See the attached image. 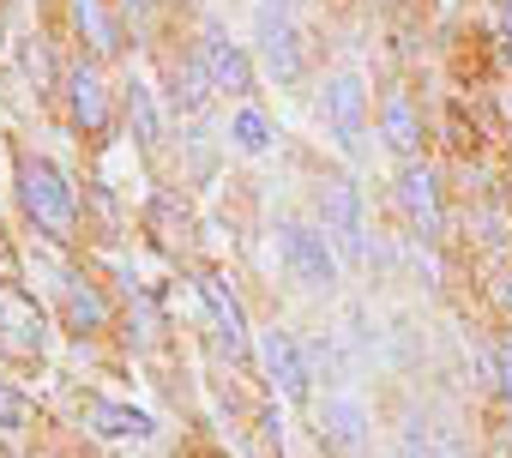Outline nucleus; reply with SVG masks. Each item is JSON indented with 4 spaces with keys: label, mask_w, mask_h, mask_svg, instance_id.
<instances>
[{
    "label": "nucleus",
    "mask_w": 512,
    "mask_h": 458,
    "mask_svg": "<svg viewBox=\"0 0 512 458\" xmlns=\"http://www.w3.org/2000/svg\"><path fill=\"white\" fill-rule=\"evenodd\" d=\"M19 205H25V217L43 229L49 242H73L79 199H73V181L49 157H19Z\"/></svg>",
    "instance_id": "nucleus-1"
},
{
    "label": "nucleus",
    "mask_w": 512,
    "mask_h": 458,
    "mask_svg": "<svg viewBox=\"0 0 512 458\" xmlns=\"http://www.w3.org/2000/svg\"><path fill=\"white\" fill-rule=\"evenodd\" d=\"M49 350V320L37 308V296L13 278H0V356L7 362H43Z\"/></svg>",
    "instance_id": "nucleus-2"
},
{
    "label": "nucleus",
    "mask_w": 512,
    "mask_h": 458,
    "mask_svg": "<svg viewBox=\"0 0 512 458\" xmlns=\"http://www.w3.org/2000/svg\"><path fill=\"white\" fill-rule=\"evenodd\" d=\"M278 254H284L290 278L308 290H326L338 278V254L326 242V229H314V223H278Z\"/></svg>",
    "instance_id": "nucleus-3"
},
{
    "label": "nucleus",
    "mask_w": 512,
    "mask_h": 458,
    "mask_svg": "<svg viewBox=\"0 0 512 458\" xmlns=\"http://www.w3.org/2000/svg\"><path fill=\"white\" fill-rule=\"evenodd\" d=\"M193 61L205 67L211 91H229V97H253V61H247V49H241V43H229L217 25H205V37H199V55H193Z\"/></svg>",
    "instance_id": "nucleus-4"
},
{
    "label": "nucleus",
    "mask_w": 512,
    "mask_h": 458,
    "mask_svg": "<svg viewBox=\"0 0 512 458\" xmlns=\"http://www.w3.org/2000/svg\"><path fill=\"white\" fill-rule=\"evenodd\" d=\"M320 109H326L332 139H338L344 151H362V127H368V91H362V79H356V73H338V79L326 85Z\"/></svg>",
    "instance_id": "nucleus-5"
},
{
    "label": "nucleus",
    "mask_w": 512,
    "mask_h": 458,
    "mask_svg": "<svg viewBox=\"0 0 512 458\" xmlns=\"http://www.w3.org/2000/svg\"><path fill=\"white\" fill-rule=\"evenodd\" d=\"M253 37H260V55H266V67H272L284 85H296V79H302V37H296L290 13L260 7V19H253Z\"/></svg>",
    "instance_id": "nucleus-6"
},
{
    "label": "nucleus",
    "mask_w": 512,
    "mask_h": 458,
    "mask_svg": "<svg viewBox=\"0 0 512 458\" xmlns=\"http://www.w3.org/2000/svg\"><path fill=\"white\" fill-rule=\"evenodd\" d=\"M320 217H326V242H338L350 260H362V193L350 181H326Z\"/></svg>",
    "instance_id": "nucleus-7"
},
{
    "label": "nucleus",
    "mask_w": 512,
    "mask_h": 458,
    "mask_svg": "<svg viewBox=\"0 0 512 458\" xmlns=\"http://www.w3.org/2000/svg\"><path fill=\"white\" fill-rule=\"evenodd\" d=\"M398 205H404V217L422 229V236H440V187H434L428 163H404L398 169Z\"/></svg>",
    "instance_id": "nucleus-8"
},
{
    "label": "nucleus",
    "mask_w": 512,
    "mask_h": 458,
    "mask_svg": "<svg viewBox=\"0 0 512 458\" xmlns=\"http://www.w3.org/2000/svg\"><path fill=\"white\" fill-rule=\"evenodd\" d=\"M260 356H266L272 386H278L290 404H302V398H308V362H302L296 338H290V332H266V338H260Z\"/></svg>",
    "instance_id": "nucleus-9"
},
{
    "label": "nucleus",
    "mask_w": 512,
    "mask_h": 458,
    "mask_svg": "<svg viewBox=\"0 0 512 458\" xmlns=\"http://www.w3.org/2000/svg\"><path fill=\"white\" fill-rule=\"evenodd\" d=\"M67 97H73V121H79L85 133H103V127H109V85H103V73H97L91 61H79V67L67 73Z\"/></svg>",
    "instance_id": "nucleus-10"
},
{
    "label": "nucleus",
    "mask_w": 512,
    "mask_h": 458,
    "mask_svg": "<svg viewBox=\"0 0 512 458\" xmlns=\"http://www.w3.org/2000/svg\"><path fill=\"white\" fill-rule=\"evenodd\" d=\"M199 296H205V308H211V320H217L223 350H229V356H241V350H247V320H241V302L223 290V278H199Z\"/></svg>",
    "instance_id": "nucleus-11"
},
{
    "label": "nucleus",
    "mask_w": 512,
    "mask_h": 458,
    "mask_svg": "<svg viewBox=\"0 0 512 458\" xmlns=\"http://www.w3.org/2000/svg\"><path fill=\"white\" fill-rule=\"evenodd\" d=\"M61 302H67V326H73L79 338L109 326V296H103L91 278H67V296H61Z\"/></svg>",
    "instance_id": "nucleus-12"
},
{
    "label": "nucleus",
    "mask_w": 512,
    "mask_h": 458,
    "mask_svg": "<svg viewBox=\"0 0 512 458\" xmlns=\"http://www.w3.org/2000/svg\"><path fill=\"white\" fill-rule=\"evenodd\" d=\"M85 422H91L103 440H145V434H151V416H145V410H127V404H109V398H91V404H85Z\"/></svg>",
    "instance_id": "nucleus-13"
},
{
    "label": "nucleus",
    "mask_w": 512,
    "mask_h": 458,
    "mask_svg": "<svg viewBox=\"0 0 512 458\" xmlns=\"http://www.w3.org/2000/svg\"><path fill=\"white\" fill-rule=\"evenodd\" d=\"M73 25H79V37L97 55H115L121 49V19L109 13V0H73Z\"/></svg>",
    "instance_id": "nucleus-14"
},
{
    "label": "nucleus",
    "mask_w": 512,
    "mask_h": 458,
    "mask_svg": "<svg viewBox=\"0 0 512 458\" xmlns=\"http://www.w3.org/2000/svg\"><path fill=\"white\" fill-rule=\"evenodd\" d=\"M380 133H386V145H392L398 157H410V151L422 145V127H416V109H410L404 91L386 97V109H380Z\"/></svg>",
    "instance_id": "nucleus-15"
},
{
    "label": "nucleus",
    "mask_w": 512,
    "mask_h": 458,
    "mask_svg": "<svg viewBox=\"0 0 512 458\" xmlns=\"http://www.w3.org/2000/svg\"><path fill=\"white\" fill-rule=\"evenodd\" d=\"M229 139H235V151H266V145H272V127H266L260 109H241V115L229 121Z\"/></svg>",
    "instance_id": "nucleus-16"
},
{
    "label": "nucleus",
    "mask_w": 512,
    "mask_h": 458,
    "mask_svg": "<svg viewBox=\"0 0 512 458\" xmlns=\"http://www.w3.org/2000/svg\"><path fill=\"white\" fill-rule=\"evenodd\" d=\"M205 97H211V79H205L199 61H187V67L175 73V103H181V109H205Z\"/></svg>",
    "instance_id": "nucleus-17"
},
{
    "label": "nucleus",
    "mask_w": 512,
    "mask_h": 458,
    "mask_svg": "<svg viewBox=\"0 0 512 458\" xmlns=\"http://www.w3.org/2000/svg\"><path fill=\"white\" fill-rule=\"evenodd\" d=\"M127 115H133L139 145H151V139H157V109H151V91H145V85H127Z\"/></svg>",
    "instance_id": "nucleus-18"
},
{
    "label": "nucleus",
    "mask_w": 512,
    "mask_h": 458,
    "mask_svg": "<svg viewBox=\"0 0 512 458\" xmlns=\"http://www.w3.org/2000/svg\"><path fill=\"white\" fill-rule=\"evenodd\" d=\"M326 422H332V440H338V446H356V440H362V410H356L350 398L326 404Z\"/></svg>",
    "instance_id": "nucleus-19"
},
{
    "label": "nucleus",
    "mask_w": 512,
    "mask_h": 458,
    "mask_svg": "<svg viewBox=\"0 0 512 458\" xmlns=\"http://www.w3.org/2000/svg\"><path fill=\"white\" fill-rule=\"evenodd\" d=\"M398 458H446V440H434L428 428H404V446Z\"/></svg>",
    "instance_id": "nucleus-20"
},
{
    "label": "nucleus",
    "mask_w": 512,
    "mask_h": 458,
    "mask_svg": "<svg viewBox=\"0 0 512 458\" xmlns=\"http://www.w3.org/2000/svg\"><path fill=\"white\" fill-rule=\"evenodd\" d=\"M25 422V404H19V392H7L0 386V428H19Z\"/></svg>",
    "instance_id": "nucleus-21"
},
{
    "label": "nucleus",
    "mask_w": 512,
    "mask_h": 458,
    "mask_svg": "<svg viewBox=\"0 0 512 458\" xmlns=\"http://www.w3.org/2000/svg\"><path fill=\"white\" fill-rule=\"evenodd\" d=\"M494 368H500V386H506V398H512V344L494 350Z\"/></svg>",
    "instance_id": "nucleus-22"
},
{
    "label": "nucleus",
    "mask_w": 512,
    "mask_h": 458,
    "mask_svg": "<svg viewBox=\"0 0 512 458\" xmlns=\"http://www.w3.org/2000/svg\"><path fill=\"white\" fill-rule=\"evenodd\" d=\"M506 49H512V7H506Z\"/></svg>",
    "instance_id": "nucleus-23"
},
{
    "label": "nucleus",
    "mask_w": 512,
    "mask_h": 458,
    "mask_svg": "<svg viewBox=\"0 0 512 458\" xmlns=\"http://www.w3.org/2000/svg\"><path fill=\"white\" fill-rule=\"evenodd\" d=\"M266 7H278V13H284V0H266Z\"/></svg>",
    "instance_id": "nucleus-24"
},
{
    "label": "nucleus",
    "mask_w": 512,
    "mask_h": 458,
    "mask_svg": "<svg viewBox=\"0 0 512 458\" xmlns=\"http://www.w3.org/2000/svg\"><path fill=\"white\" fill-rule=\"evenodd\" d=\"M127 7H145V0H127Z\"/></svg>",
    "instance_id": "nucleus-25"
}]
</instances>
